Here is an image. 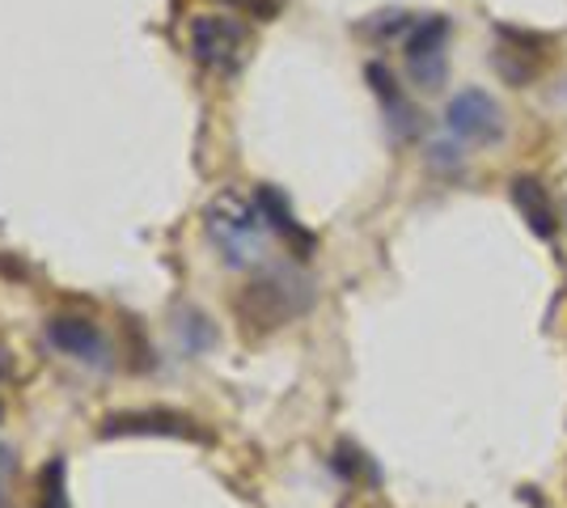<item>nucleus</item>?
<instances>
[{
	"label": "nucleus",
	"instance_id": "20e7f679",
	"mask_svg": "<svg viewBox=\"0 0 567 508\" xmlns=\"http://www.w3.org/2000/svg\"><path fill=\"white\" fill-rule=\"evenodd\" d=\"M402 64H406V76L427 94L445 85L450 76V18L445 13L415 18V25L402 39Z\"/></svg>",
	"mask_w": 567,
	"mask_h": 508
},
{
	"label": "nucleus",
	"instance_id": "f8f14e48",
	"mask_svg": "<svg viewBox=\"0 0 567 508\" xmlns=\"http://www.w3.org/2000/svg\"><path fill=\"white\" fill-rule=\"evenodd\" d=\"M174 335H178V348H183L187 356H199V352H208V348L216 343L213 322L199 314V310H178V318H174Z\"/></svg>",
	"mask_w": 567,
	"mask_h": 508
},
{
	"label": "nucleus",
	"instance_id": "f3484780",
	"mask_svg": "<svg viewBox=\"0 0 567 508\" xmlns=\"http://www.w3.org/2000/svg\"><path fill=\"white\" fill-rule=\"evenodd\" d=\"M220 4H234V9H250L259 18H271L276 13V0H220Z\"/></svg>",
	"mask_w": 567,
	"mask_h": 508
},
{
	"label": "nucleus",
	"instance_id": "dca6fc26",
	"mask_svg": "<svg viewBox=\"0 0 567 508\" xmlns=\"http://www.w3.org/2000/svg\"><path fill=\"white\" fill-rule=\"evenodd\" d=\"M13 475H18V449L0 440V508H9L13 500Z\"/></svg>",
	"mask_w": 567,
	"mask_h": 508
},
{
	"label": "nucleus",
	"instance_id": "6e6552de",
	"mask_svg": "<svg viewBox=\"0 0 567 508\" xmlns=\"http://www.w3.org/2000/svg\"><path fill=\"white\" fill-rule=\"evenodd\" d=\"M538 48H543V39H538V34H525V30H508V25H499L496 48H492V69L499 73L504 85L520 90V85H529L534 76L543 73L546 51H538Z\"/></svg>",
	"mask_w": 567,
	"mask_h": 508
},
{
	"label": "nucleus",
	"instance_id": "39448f33",
	"mask_svg": "<svg viewBox=\"0 0 567 508\" xmlns=\"http://www.w3.org/2000/svg\"><path fill=\"white\" fill-rule=\"evenodd\" d=\"M445 132L457 145H499L504 141V106L487 90L466 85L445 106Z\"/></svg>",
	"mask_w": 567,
	"mask_h": 508
},
{
	"label": "nucleus",
	"instance_id": "7ed1b4c3",
	"mask_svg": "<svg viewBox=\"0 0 567 508\" xmlns=\"http://www.w3.org/2000/svg\"><path fill=\"white\" fill-rule=\"evenodd\" d=\"M250 48V30L237 22L234 13L213 9V13H195L187 22V51L199 69L216 76H234Z\"/></svg>",
	"mask_w": 567,
	"mask_h": 508
},
{
	"label": "nucleus",
	"instance_id": "423d86ee",
	"mask_svg": "<svg viewBox=\"0 0 567 508\" xmlns=\"http://www.w3.org/2000/svg\"><path fill=\"white\" fill-rule=\"evenodd\" d=\"M43 343L60 352L64 361L85 364V369H111V339L85 314H51L43 322Z\"/></svg>",
	"mask_w": 567,
	"mask_h": 508
},
{
	"label": "nucleus",
	"instance_id": "9b49d317",
	"mask_svg": "<svg viewBox=\"0 0 567 508\" xmlns=\"http://www.w3.org/2000/svg\"><path fill=\"white\" fill-rule=\"evenodd\" d=\"M513 204H517V212L525 217V225H529L543 242H550V238L559 234L555 204H550V195H546V187L538 183V178H529V174L513 178Z\"/></svg>",
	"mask_w": 567,
	"mask_h": 508
},
{
	"label": "nucleus",
	"instance_id": "0eeeda50",
	"mask_svg": "<svg viewBox=\"0 0 567 508\" xmlns=\"http://www.w3.org/2000/svg\"><path fill=\"white\" fill-rule=\"evenodd\" d=\"M102 436H174V440H195L208 445L213 433L187 412H169V407H148V412H111L102 419Z\"/></svg>",
	"mask_w": 567,
	"mask_h": 508
},
{
	"label": "nucleus",
	"instance_id": "9d476101",
	"mask_svg": "<svg viewBox=\"0 0 567 508\" xmlns=\"http://www.w3.org/2000/svg\"><path fill=\"white\" fill-rule=\"evenodd\" d=\"M255 199H259V208H262V220L271 225V234L276 238H284V246L297 255V259H309L313 255V246H318V238L309 234L306 225L297 220V212H292V204L284 199L271 183H259V191H255Z\"/></svg>",
	"mask_w": 567,
	"mask_h": 508
},
{
	"label": "nucleus",
	"instance_id": "f03ea898",
	"mask_svg": "<svg viewBox=\"0 0 567 508\" xmlns=\"http://www.w3.org/2000/svg\"><path fill=\"white\" fill-rule=\"evenodd\" d=\"M313 305V284L297 267H259L246 289L237 292L234 310L237 322L246 335H271L288 322H297L301 314H309Z\"/></svg>",
	"mask_w": 567,
	"mask_h": 508
},
{
	"label": "nucleus",
	"instance_id": "4468645a",
	"mask_svg": "<svg viewBox=\"0 0 567 508\" xmlns=\"http://www.w3.org/2000/svg\"><path fill=\"white\" fill-rule=\"evenodd\" d=\"M415 25L411 13H402V9H385V13H373V18H364L360 22V34H369L373 43H394V39H406V30Z\"/></svg>",
	"mask_w": 567,
	"mask_h": 508
},
{
	"label": "nucleus",
	"instance_id": "a211bd4d",
	"mask_svg": "<svg viewBox=\"0 0 567 508\" xmlns=\"http://www.w3.org/2000/svg\"><path fill=\"white\" fill-rule=\"evenodd\" d=\"M0 356H4V352H0ZM4 382H9V364L0 361V386H4Z\"/></svg>",
	"mask_w": 567,
	"mask_h": 508
},
{
	"label": "nucleus",
	"instance_id": "1a4fd4ad",
	"mask_svg": "<svg viewBox=\"0 0 567 508\" xmlns=\"http://www.w3.org/2000/svg\"><path fill=\"white\" fill-rule=\"evenodd\" d=\"M369 76V85H373V94L381 97V111H385V123H390V132L399 136V141H411V136H420L424 132V115L415 111V102L402 94V85L394 81V73L385 69V64H369L364 69Z\"/></svg>",
	"mask_w": 567,
	"mask_h": 508
},
{
	"label": "nucleus",
	"instance_id": "2eb2a0df",
	"mask_svg": "<svg viewBox=\"0 0 567 508\" xmlns=\"http://www.w3.org/2000/svg\"><path fill=\"white\" fill-rule=\"evenodd\" d=\"M466 145H457L453 136H445V141H432L427 145V166L432 169H462L466 166V153H462Z\"/></svg>",
	"mask_w": 567,
	"mask_h": 508
},
{
	"label": "nucleus",
	"instance_id": "ddd939ff",
	"mask_svg": "<svg viewBox=\"0 0 567 508\" xmlns=\"http://www.w3.org/2000/svg\"><path fill=\"white\" fill-rule=\"evenodd\" d=\"M39 508H72L69 505V466L64 458H51L39 470Z\"/></svg>",
	"mask_w": 567,
	"mask_h": 508
},
{
	"label": "nucleus",
	"instance_id": "f257e3e1",
	"mask_svg": "<svg viewBox=\"0 0 567 508\" xmlns=\"http://www.w3.org/2000/svg\"><path fill=\"white\" fill-rule=\"evenodd\" d=\"M204 234L216 246L220 263L234 271H259L267 267V242H271V225L262 220V208L255 195L220 191L204 208Z\"/></svg>",
	"mask_w": 567,
	"mask_h": 508
}]
</instances>
